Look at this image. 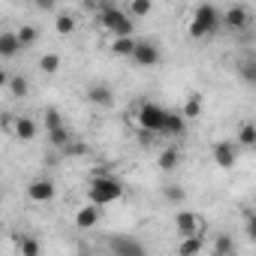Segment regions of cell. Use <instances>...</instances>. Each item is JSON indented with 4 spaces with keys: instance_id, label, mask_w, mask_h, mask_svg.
Listing matches in <instances>:
<instances>
[{
    "instance_id": "6da1fadb",
    "label": "cell",
    "mask_w": 256,
    "mask_h": 256,
    "mask_svg": "<svg viewBox=\"0 0 256 256\" xmlns=\"http://www.w3.org/2000/svg\"><path fill=\"white\" fill-rule=\"evenodd\" d=\"M220 24H223V12L217 6H211V4H202V6H196V12L190 18V36L193 40H205V36L217 34Z\"/></svg>"
},
{
    "instance_id": "7a4b0ae2",
    "label": "cell",
    "mask_w": 256,
    "mask_h": 256,
    "mask_svg": "<svg viewBox=\"0 0 256 256\" xmlns=\"http://www.w3.org/2000/svg\"><path fill=\"white\" fill-rule=\"evenodd\" d=\"M88 196H90V205L102 208V205H112V202H118V199L124 196V184H120L118 178L100 172V175H94V181H90V193H88Z\"/></svg>"
},
{
    "instance_id": "3957f363",
    "label": "cell",
    "mask_w": 256,
    "mask_h": 256,
    "mask_svg": "<svg viewBox=\"0 0 256 256\" xmlns=\"http://www.w3.org/2000/svg\"><path fill=\"white\" fill-rule=\"evenodd\" d=\"M100 22H102L106 30L114 34V40L133 36V28H136L133 18H130V12H124V10H118V6H112V4H102V10H100Z\"/></svg>"
},
{
    "instance_id": "277c9868",
    "label": "cell",
    "mask_w": 256,
    "mask_h": 256,
    "mask_svg": "<svg viewBox=\"0 0 256 256\" xmlns=\"http://www.w3.org/2000/svg\"><path fill=\"white\" fill-rule=\"evenodd\" d=\"M166 108L163 106H157V102H139V126L142 130H148V133H157V136H163V124H166Z\"/></svg>"
},
{
    "instance_id": "5b68a950",
    "label": "cell",
    "mask_w": 256,
    "mask_h": 256,
    "mask_svg": "<svg viewBox=\"0 0 256 256\" xmlns=\"http://www.w3.org/2000/svg\"><path fill=\"white\" fill-rule=\"evenodd\" d=\"M108 250H112V256H148L142 241H136L133 235H114L108 241Z\"/></svg>"
},
{
    "instance_id": "8992f818",
    "label": "cell",
    "mask_w": 256,
    "mask_h": 256,
    "mask_svg": "<svg viewBox=\"0 0 256 256\" xmlns=\"http://www.w3.org/2000/svg\"><path fill=\"white\" fill-rule=\"evenodd\" d=\"M133 60H136L139 66H157V64H160V48H157V42H151V40H142V42L136 46V54H133Z\"/></svg>"
},
{
    "instance_id": "52a82bcc",
    "label": "cell",
    "mask_w": 256,
    "mask_h": 256,
    "mask_svg": "<svg viewBox=\"0 0 256 256\" xmlns=\"http://www.w3.org/2000/svg\"><path fill=\"white\" fill-rule=\"evenodd\" d=\"M175 229H178L184 238H193V235H199L202 220H199V214H193V211H178V214H175Z\"/></svg>"
},
{
    "instance_id": "ba28073f",
    "label": "cell",
    "mask_w": 256,
    "mask_h": 256,
    "mask_svg": "<svg viewBox=\"0 0 256 256\" xmlns=\"http://www.w3.org/2000/svg\"><path fill=\"white\" fill-rule=\"evenodd\" d=\"M223 24L229 28V30H244L247 24H250V10L247 6H229L226 12H223Z\"/></svg>"
},
{
    "instance_id": "9c48e42d",
    "label": "cell",
    "mask_w": 256,
    "mask_h": 256,
    "mask_svg": "<svg viewBox=\"0 0 256 256\" xmlns=\"http://www.w3.org/2000/svg\"><path fill=\"white\" fill-rule=\"evenodd\" d=\"M235 160H238V145L235 142H217L214 145V163L220 169H232Z\"/></svg>"
},
{
    "instance_id": "30bf717a",
    "label": "cell",
    "mask_w": 256,
    "mask_h": 256,
    "mask_svg": "<svg viewBox=\"0 0 256 256\" xmlns=\"http://www.w3.org/2000/svg\"><path fill=\"white\" fill-rule=\"evenodd\" d=\"M187 118L184 114H178V112H169L166 114V124H163V136H169V139H178V136H184L187 133Z\"/></svg>"
},
{
    "instance_id": "8fae6325",
    "label": "cell",
    "mask_w": 256,
    "mask_h": 256,
    "mask_svg": "<svg viewBox=\"0 0 256 256\" xmlns=\"http://www.w3.org/2000/svg\"><path fill=\"white\" fill-rule=\"evenodd\" d=\"M28 196H30L34 202H52V199H54V184H52L48 178H40V181H34V184L28 187Z\"/></svg>"
},
{
    "instance_id": "7c38bea8",
    "label": "cell",
    "mask_w": 256,
    "mask_h": 256,
    "mask_svg": "<svg viewBox=\"0 0 256 256\" xmlns=\"http://www.w3.org/2000/svg\"><path fill=\"white\" fill-rule=\"evenodd\" d=\"M24 46H22V40H18V34H12V30H4L0 34V58H16L18 52H22Z\"/></svg>"
},
{
    "instance_id": "4fadbf2b",
    "label": "cell",
    "mask_w": 256,
    "mask_h": 256,
    "mask_svg": "<svg viewBox=\"0 0 256 256\" xmlns=\"http://www.w3.org/2000/svg\"><path fill=\"white\" fill-rule=\"evenodd\" d=\"M100 223V208L96 205H84L78 214H76V226L78 229H94Z\"/></svg>"
},
{
    "instance_id": "5bb4252c",
    "label": "cell",
    "mask_w": 256,
    "mask_h": 256,
    "mask_svg": "<svg viewBox=\"0 0 256 256\" xmlns=\"http://www.w3.org/2000/svg\"><path fill=\"white\" fill-rule=\"evenodd\" d=\"M88 100H90L94 106H112V102H114V94H112V88H106V84H94V88L88 90Z\"/></svg>"
},
{
    "instance_id": "9a60e30c",
    "label": "cell",
    "mask_w": 256,
    "mask_h": 256,
    "mask_svg": "<svg viewBox=\"0 0 256 256\" xmlns=\"http://www.w3.org/2000/svg\"><path fill=\"white\" fill-rule=\"evenodd\" d=\"M232 253H235V241H232V235L220 232V235L214 238V250H211V256H232Z\"/></svg>"
},
{
    "instance_id": "2e32d148",
    "label": "cell",
    "mask_w": 256,
    "mask_h": 256,
    "mask_svg": "<svg viewBox=\"0 0 256 256\" xmlns=\"http://www.w3.org/2000/svg\"><path fill=\"white\" fill-rule=\"evenodd\" d=\"M48 145L58 148V151H66V148L72 145V136H70L66 126H60V130H52V133H48Z\"/></svg>"
},
{
    "instance_id": "e0dca14e",
    "label": "cell",
    "mask_w": 256,
    "mask_h": 256,
    "mask_svg": "<svg viewBox=\"0 0 256 256\" xmlns=\"http://www.w3.org/2000/svg\"><path fill=\"white\" fill-rule=\"evenodd\" d=\"M136 46H139V42H136L133 36H124V40H114V42H112V52H114L118 58H133V54H136Z\"/></svg>"
},
{
    "instance_id": "ac0fdd59",
    "label": "cell",
    "mask_w": 256,
    "mask_h": 256,
    "mask_svg": "<svg viewBox=\"0 0 256 256\" xmlns=\"http://www.w3.org/2000/svg\"><path fill=\"white\" fill-rule=\"evenodd\" d=\"M16 136L24 139V142H34V139H36V124H34L30 118H18V124H16Z\"/></svg>"
},
{
    "instance_id": "d6986e66",
    "label": "cell",
    "mask_w": 256,
    "mask_h": 256,
    "mask_svg": "<svg viewBox=\"0 0 256 256\" xmlns=\"http://www.w3.org/2000/svg\"><path fill=\"white\" fill-rule=\"evenodd\" d=\"M187 120H196L199 114H202V94H193L187 102H184V112H181Z\"/></svg>"
},
{
    "instance_id": "ffe728a7",
    "label": "cell",
    "mask_w": 256,
    "mask_h": 256,
    "mask_svg": "<svg viewBox=\"0 0 256 256\" xmlns=\"http://www.w3.org/2000/svg\"><path fill=\"white\" fill-rule=\"evenodd\" d=\"M202 235H193V238H184V244L178 247V256H199V250H202Z\"/></svg>"
},
{
    "instance_id": "44dd1931",
    "label": "cell",
    "mask_w": 256,
    "mask_h": 256,
    "mask_svg": "<svg viewBox=\"0 0 256 256\" xmlns=\"http://www.w3.org/2000/svg\"><path fill=\"white\" fill-rule=\"evenodd\" d=\"M238 145H241V148H256V126H253V124H241V130H238Z\"/></svg>"
},
{
    "instance_id": "7402d4cb",
    "label": "cell",
    "mask_w": 256,
    "mask_h": 256,
    "mask_svg": "<svg viewBox=\"0 0 256 256\" xmlns=\"http://www.w3.org/2000/svg\"><path fill=\"white\" fill-rule=\"evenodd\" d=\"M28 90H30V84H28V78H24V76L10 78V94H12L16 100H24V96H28Z\"/></svg>"
},
{
    "instance_id": "603a6c76",
    "label": "cell",
    "mask_w": 256,
    "mask_h": 256,
    "mask_svg": "<svg viewBox=\"0 0 256 256\" xmlns=\"http://www.w3.org/2000/svg\"><path fill=\"white\" fill-rule=\"evenodd\" d=\"M18 250H22V256H40V241L34 238V235H24L22 241H18Z\"/></svg>"
},
{
    "instance_id": "cb8c5ba5",
    "label": "cell",
    "mask_w": 256,
    "mask_h": 256,
    "mask_svg": "<svg viewBox=\"0 0 256 256\" xmlns=\"http://www.w3.org/2000/svg\"><path fill=\"white\" fill-rule=\"evenodd\" d=\"M40 70H42L46 76H54V72L60 70V58H58V54H42V60H40Z\"/></svg>"
},
{
    "instance_id": "d4e9b609",
    "label": "cell",
    "mask_w": 256,
    "mask_h": 256,
    "mask_svg": "<svg viewBox=\"0 0 256 256\" xmlns=\"http://www.w3.org/2000/svg\"><path fill=\"white\" fill-rule=\"evenodd\" d=\"M175 166H178V151H175V148H166V151L160 154V169L169 172V169H175Z\"/></svg>"
},
{
    "instance_id": "484cf974",
    "label": "cell",
    "mask_w": 256,
    "mask_h": 256,
    "mask_svg": "<svg viewBox=\"0 0 256 256\" xmlns=\"http://www.w3.org/2000/svg\"><path fill=\"white\" fill-rule=\"evenodd\" d=\"M60 126H64L60 112H58V108H48V112H46V130L52 133V130H60Z\"/></svg>"
},
{
    "instance_id": "4316f807",
    "label": "cell",
    "mask_w": 256,
    "mask_h": 256,
    "mask_svg": "<svg viewBox=\"0 0 256 256\" xmlns=\"http://www.w3.org/2000/svg\"><path fill=\"white\" fill-rule=\"evenodd\" d=\"M151 10H154L151 0H133L130 4V16H151Z\"/></svg>"
},
{
    "instance_id": "83f0119b",
    "label": "cell",
    "mask_w": 256,
    "mask_h": 256,
    "mask_svg": "<svg viewBox=\"0 0 256 256\" xmlns=\"http://www.w3.org/2000/svg\"><path fill=\"white\" fill-rule=\"evenodd\" d=\"M36 36H40V34H36V28H30V24H24V28L18 30V40H22V46H24V48H28V46H34V42H36Z\"/></svg>"
},
{
    "instance_id": "f1b7e54d",
    "label": "cell",
    "mask_w": 256,
    "mask_h": 256,
    "mask_svg": "<svg viewBox=\"0 0 256 256\" xmlns=\"http://www.w3.org/2000/svg\"><path fill=\"white\" fill-rule=\"evenodd\" d=\"M72 30H76V22H72V16H58V34L70 36Z\"/></svg>"
},
{
    "instance_id": "f546056e",
    "label": "cell",
    "mask_w": 256,
    "mask_h": 256,
    "mask_svg": "<svg viewBox=\"0 0 256 256\" xmlns=\"http://www.w3.org/2000/svg\"><path fill=\"white\" fill-rule=\"evenodd\" d=\"M238 76H241V82L256 84V70H253V64H241V66H238Z\"/></svg>"
},
{
    "instance_id": "4dcf8cb0",
    "label": "cell",
    "mask_w": 256,
    "mask_h": 256,
    "mask_svg": "<svg viewBox=\"0 0 256 256\" xmlns=\"http://www.w3.org/2000/svg\"><path fill=\"white\" fill-rule=\"evenodd\" d=\"M244 217H247V238L256 244V214L250 211V214H244Z\"/></svg>"
},
{
    "instance_id": "1f68e13d",
    "label": "cell",
    "mask_w": 256,
    "mask_h": 256,
    "mask_svg": "<svg viewBox=\"0 0 256 256\" xmlns=\"http://www.w3.org/2000/svg\"><path fill=\"white\" fill-rule=\"evenodd\" d=\"M166 199H169V202H181V199H184V190L172 184V187H166Z\"/></svg>"
},
{
    "instance_id": "d6a6232c",
    "label": "cell",
    "mask_w": 256,
    "mask_h": 256,
    "mask_svg": "<svg viewBox=\"0 0 256 256\" xmlns=\"http://www.w3.org/2000/svg\"><path fill=\"white\" fill-rule=\"evenodd\" d=\"M154 136H157V133H148V130H142V133H139V142H142V145L148 148V145L154 142Z\"/></svg>"
},
{
    "instance_id": "836d02e7",
    "label": "cell",
    "mask_w": 256,
    "mask_h": 256,
    "mask_svg": "<svg viewBox=\"0 0 256 256\" xmlns=\"http://www.w3.org/2000/svg\"><path fill=\"white\" fill-rule=\"evenodd\" d=\"M66 154H76V157H78V154H88V148H84L82 142H76V145H70V148H66Z\"/></svg>"
},
{
    "instance_id": "e575fe53",
    "label": "cell",
    "mask_w": 256,
    "mask_h": 256,
    "mask_svg": "<svg viewBox=\"0 0 256 256\" xmlns=\"http://www.w3.org/2000/svg\"><path fill=\"white\" fill-rule=\"evenodd\" d=\"M36 6H40V10H48V12H52V10H54V0H40Z\"/></svg>"
},
{
    "instance_id": "d590c367",
    "label": "cell",
    "mask_w": 256,
    "mask_h": 256,
    "mask_svg": "<svg viewBox=\"0 0 256 256\" xmlns=\"http://www.w3.org/2000/svg\"><path fill=\"white\" fill-rule=\"evenodd\" d=\"M250 64H253V70H256V58H253V60H250Z\"/></svg>"
}]
</instances>
